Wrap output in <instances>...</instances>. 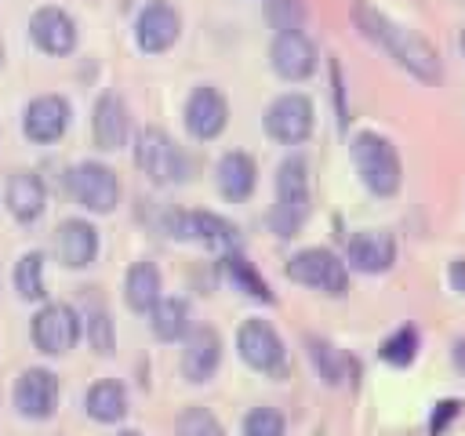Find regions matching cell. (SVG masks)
<instances>
[{"mask_svg":"<svg viewBox=\"0 0 465 436\" xmlns=\"http://www.w3.org/2000/svg\"><path fill=\"white\" fill-rule=\"evenodd\" d=\"M352 22H356V29L367 40H374L381 51H389L407 73H414L425 84H436L440 80V54H436V47L425 36H418L414 29L392 22L389 15L374 11L371 4H356L352 7Z\"/></svg>","mask_w":465,"mask_h":436,"instance_id":"6da1fadb","label":"cell"},{"mask_svg":"<svg viewBox=\"0 0 465 436\" xmlns=\"http://www.w3.org/2000/svg\"><path fill=\"white\" fill-rule=\"evenodd\" d=\"M352 164L360 182L374 193V196H392L400 189L403 167H400V153L385 134L374 131H360L352 138Z\"/></svg>","mask_w":465,"mask_h":436,"instance_id":"7a4b0ae2","label":"cell"},{"mask_svg":"<svg viewBox=\"0 0 465 436\" xmlns=\"http://www.w3.org/2000/svg\"><path fill=\"white\" fill-rule=\"evenodd\" d=\"M309 214V174L302 156H287L276 171V207L269 211V225L276 236H294Z\"/></svg>","mask_w":465,"mask_h":436,"instance_id":"3957f363","label":"cell"},{"mask_svg":"<svg viewBox=\"0 0 465 436\" xmlns=\"http://www.w3.org/2000/svg\"><path fill=\"white\" fill-rule=\"evenodd\" d=\"M134 164L142 167V174L156 185H171L185 178V156L174 145V138L160 127H142L134 138Z\"/></svg>","mask_w":465,"mask_h":436,"instance_id":"277c9868","label":"cell"},{"mask_svg":"<svg viewBox=\"0 0 465 436\" xmlns=\"http://www.w3.org/2000/svg\"><path fill=\"white\" fill-rule=\"evenodd\" d=\"M287 276L294 283H305V287L323 291V294H345V287H349L345 262L338 254H331L327 247H305V251L291 254Z\"/></svg>","mask_w":465,"mask_h":436,"instance_id":"5b68a950","label":"cell"},{"mask_svg":"<svg viewBox=\"0 0 465 436\" xmlns=\"http://www.w3.org/2000/svg\"><path fill=\"white\" fill-rule=\"evenodd\" d=\"M29 338H33V345H36L40 352H47V356L69 352V349L76 345V338H80V316H76V309L65 305V302H47V305L33 316Z\"/></svg>","mask_w":465,"mask_h":436,"instance_id":"8992f818","label":"cell"},{"mask_svg":"<svg viewBox=\"0 0 465 436\" xmlns=\"http://www.w3.org/2000/svg\"><path fill=\"white\" fill-rule=\"evenodd\" d=\"M69 193L76 196L80 207L94 211V214H109L120 200V182L113 174V167L105 164H94V160H84L69 171Z\"/></svg>","mask_w":465,"mask_h":436,"instance_id":"52a82bcc","label":"cell"},{"mask_svg":"<svg viewBox=\"0 0 465 436\" xmlns=\"http://www.w3.org/2000/svg\"><path fill=\"white\" fill-rule=\"evenodd\" d=\"M167 233L174 240H196L211 251L236 247V225L211 214V211H171L167 214Z\"/></svg>","mask_w":465,"mask_h":436,"instance_id":"ba28073f","label":"cell"},{"mask_svg":"<svg viewBox=\"0 0 465 436\" xmlns=\"http://www.w3.org/2000/svg\"><path fill=\"white\" fill-rule=\"evenodd\" d=\"M236 349H240L243 363L262 374H283V367H287L283 342L272 331V323H265V320H243V327L236 331Z\"/></svg>","mask_w":465,"mask_h":436,"instance_id":"9c48e42d","label":"cell"},{"mask_svg":"<svg viewBox=\"0 0 465 436\" xmlns=\"http://www.w3.org/2000/svg\"><path fill=\"white\" fill-rule=\"evenodd\" d=\"M312 120H316L312 102H309L305 94H298V91L280 94V98L265 109V131H269V138H276V142H283V145L305 142V138L312 134Z\"/></svg>","mask_w":465,"mask_h":436,"instance_id":"30bf717a","label":"cell"},{"mask_svg":"<svg viewBox=\"0 0 465 436\" xmlns=\"http://www.w3.org/2000/svg\"><path fill=\"white\" fill-rule=\"evenodd\" d=\"M15 407L22 418L44 421L58 407V378L47 367H29L15 385Z\"/></svg>","mask_w":465,"mask_h":436,"instance_id":"8fae6325","label":"cell"},{"mask_svg":"<svg viewBox=\"0 0 465 436\" xmlns=\"http://www.w3.org/2000/svg\"><path fill=\"white\" fill-rule=\"evenodd\" d=\"M29 40L44 54H69L76 47V22L62 7H36L29 15Z\"/></svg>","mask_w":465,"mask_h":436,"instance_id":"7c38bea8","label":"cell"},{"mask_svg":"<svg viewBox=\"0 0 465 436\" xmlns=\"http://www.w3.org/2000/svg\"><path fill=\"white\" fill-rule=\"evenodd\" d=\"M269 62L283 80H305L316 73V47L302 29L276 33V40L269 47Z\"/></svg>","mask_w":465,"mask_h":436,"instance_id":"4fadbf2b","label":"cell"},{"mask_svg":"<svg viewBox=\"0 0 465 436\" xmlns=\"http://www.w3.org/2000/svg\"><path fill=\"white\" fill-rule=\"evenodd\" d=\"M178 33H182V18H178V11H174L171 4H163V0H153V4L138 15V22H134V40H138V47H142L145 54L167 51V47L178 40Z\"/></svg>","mask_w":465,"mask_h":436,"instance_id":"5bb4252c","label":"cell"},{"mask_svg":"<svg viewBox=\"0 0 465 436\" xmlns=\"http://www.w3.org/2000/svg\"><path fill=\"white\" fill-rule=\"evenodd\" d=\"M225 124H229V105H225L222 91L196 87L189 94V102H185V127H189V134L200 138V142H211V138H218L225 131Z\"/></svg>","mask_w":465,"mask_h":436,"instance_id":"9a60e30c","label":"cell"},{"mask_svg":"<svg viewBox=\"0 0 465 436\" xmlns=\"http://www.w3.org/2000/svg\"><path fill=\"white\" fill-rule=\"evenodd\" d=\"M69 127V102L58 98V94H40L25 105V116H22V131L29 142H58Z\"/></svg>","mask_w":465,"mask_h":436,"instance_id":"2e32d148","label":"cell"},{"mask_svg":"<svg viewBox=\"0 0 465 436\" xmlns=\"http://www.w3.org/2000/svg\"><path fill=\"white\" fill-rule=\"evenodd\" d=\"M54 254L69 269L91 265L94 254H98V229L91 222H84V218H65L54 229Z\"/></svg>","mask_w":465,"mask_h":436,"instance_id":"e0dca14e","label":"cell"},{"mask_svg":"<svg viewBox=\"0 0 465 436\" xmlns=\"http://www.w3.org/2000/svg\"><path fill=\"white\" fill-rule=\"evenodd\" d=\"M222 363V338L211 327H196L185 334L182 345V374L189 382H207Z\"/></svg>","mask_w":465,"mask_h":436,"instance_id":"ac0fdd59","label":"cell"},{"mask_svg":"<svg viewBox=\"0 0 465 436\" xmlns=\"http://www.w3.org/2000/svg\"><path fill=\"white\" fill-rule=\"evenodd\" d=\"M345 258L360 272H385L396 262V240L389 233H381V229H363V233H356L349 240Z\"/></svg>","mask_w":465,"mask_h":436,"instance_id":"d6986e66","label":"cell"},{"mask_svg":"<svg viewBox=\"0 0 465 436\" xmlns=\"http://www.w3.org/2000/svg\"><path fill=\"white\" fill-rule=\"evenodd\" d=\"M127 105L116 98V94H102L94 102V113H91V134H94V145L113 153L127 142Z\"/></svg>","mask_w":465,"mask_h":436,"instance_id":"ffe728a7","label":"cell"},{"mask_svg":"<svg viewBox=\"0 0 465 436\" xmlns=\"http://www.w3.org/2000/svg\"><path fill=\"white\" fill-rule=\"evenodd\" d=\"M214 178H218V193H222L229 203H240V200H247V196L254 193V185H258V167H254V160H251L247 153L232 149V153H225V156L218 160Z\"/></svg>","mask_w":465,"mask_h":436,"instance_id":"44dd1931","label":"cell"},{"mask_svg":"<svg viewBox=\"0 0 465 436\" xmlns=\"http://www.w3.org/2000/svg\"><path fill=\"white\" fill-rule=\"evenodd\" d=\"M4 200H7V211L18 222H36L44 214V207H47V189L33 171H18V174L7 178Z\"/></svg>","mask_w":465,"mask_h":436,"instance_id":"7402d4cb","label":"cell"},{"mask_svg":"<svg viewBox=\"0 0 465 436\" xmlns=\"http://www.w3.org/2000/svg\"><path fill=\"white\" fill-rule=\"evenodd\" d=\"M124 298L134 312H149L160 302V269L153 262H134L124 280Z\"/></svg>","mask_w":465,"mask_h":436,"instance_id":"603a6c76","label":"cell"},{"mask_svg":"<svg viewBox=\"0 0 465 436\" xmlns=\"http://www.w3.org/2000/svg\"><path fill=\"white\" fill-rule=\"evenodd\" d=\"M84 407L94 421H120L127 414V392L120 382L105 378V382H94L84 396Z\"/></svg>","mask_w":465,"mask_h":436,"instance_id":"cb8c5ba5","label":"cell"},{"mask_svg":"<svg viewBox=\"0 0 465 436\" xmlns=\"http://www.w3.org/2000/svg\"><path fill=\"white\" fill-rule=\"evenodd\" d=\"M149 327L160 342H178L189 331V305L182 298H160L149 309Z\"/></svg>","mask_w":465,"mask_h":436,"instance_id":"d4e9b609","label":"cell"},{"mask_svg":"<svg viewBox=\"0 0 465 436\" xmlns=\"http://www.w3.org/2000/svg\"><path fill=\"white\" fill-rule=\"evenodd\" d=\"M309 356H312V363H316L320 378H323V382H331V385H338V382H345V378L352 374V360H349L338 345H331V342L309 338Z\"/></svg>","mask_w":465,"mask_h":436,"instance_id":"484cf974","label":"cell"},{"mask_svg":"<svg viewBox=\"0 0 465 436\" xmlns=\"http://www.w3.org/2000/svg\"><path fill=\"white\" fill-rule=\"evenodd\" d=\"M15 291L25 302H40L47 294V287H44V254L40 251H29V254L18 258V265H15Z\"/></svg>","mask_w":465,"mask_h":436,"instance_id":"4316f807","label":"cell"},{"mask_svg":"<svg viewBox=\"0 0 465 436\" xmlns=\"http://www.w3.org/2000/svg\"><path fill=\"white\" fill-rule=\"evenodd\" d=\"M378 356L385 360V363H392V367H407L414 356H418V331L414 327H396L385 342H381V349H378Z\"/></svg>","mask_w":465,"mask_h":436,"instance_id":"83f0119b","label":"cell"},{"mask_svg":"<svg viewBox=\"0 0 465 436\" xmlns=\"http://www.w3.org/2000/svg\"><path fill=\"white\" fill-rule=\"evenodd\" d=\"M225 272H229V280H232L240 291H247L251 298L272 302V291H269V287H265V280L251 269V262H247L243 254H229V258H225Z\"/></svg>","mask_w":465,"mask_h":436,"instance_id":"f1b7e54d","label":"cell"},{"mask_svg":"<svg viewBox=\"0 0 465 436\" xmlns=\"http://www.w3.org/2000/svg\"><path fill=\"white\" fill-rule=\"evenodd\" d=\"M174 436H225V429L207 407H185L174 421Z\"/></svg>","mask_w":465,"mask_h":436,"instance_id":"f546056e","label":"cell"},{"mask_svg":"<svg viewBox=\"0 0 465 436\" xmlns=\"http://www.w3.org/2000/svg\"><path fill=\"white\" fill-rule=\"evenodd\" d=\"M265 18H269L272 29L291 33V29H302L305 7H302V0H269V4H265Z\"/></svg>","mask_w":465,"mask_h":436,"instance_id":"4dcf8cb0","label":"cell"},{"mask_svg":"<svg viewBox=\"0 0 465 436\" xmlns=\"http://www.w3.org/2000/svg\"><path fill=\"white\" fill-rule=\"evenodd\" d=\"M243 436H283V414L272 407H254L243 418Z\"/></svg>","mask_w":465,"mask_h":436,"instance_id":"1f68e13d","label":"cell"},{"mask_svg":"<svg viewBox=\"0 0 465 436\" xmlns=\"http://www.w3.org/2000/svg\"><path fill=\"white\" fill-rule=\"evenodd\" d=\"M87 342H91V349L102 352V356L113 352V320H109V312L98 309V312L87 316Z\"/></svg>","mask_w":465,"mask_h":436,"instance_id":"d6a6232c","label":"cell"},{"mask_svg":"<svg viewBox=\"0 0 465 436\" xmlns=\"http://www.w3.org/2000/svg\"><path fill=\"white\" fill-rule=\"evenodd\" d=\"M440 407H443V411H440V414H432V432H440V429L447 425V418H454V414H458V403H454V400H447V403H440Z\"/></svg>","mask_w":465,"mask_h":436,"instance_id":"836d02e7","label":"cell"},{"mask_svg":"<svg viewBox=\"0 0 465 436\" xmlns=\"http://www.w3.org/2000/svg\"><path fill=\"white\" fill-rule=\"evenodd\" d=\"M450 283H454V291L465 294V262H454L450 265Z\"/></svg>","mask_w":465,"mask_h":436,"instance_id":"e575fe53","label":"cell"},{"mask_svg":"<svg viewBox=\"0 0 465 436\" xmlns=\"http://www.w3.org/2000/svg\"><path fill=\"white\" fill-rule=\"evenodd\" d=\"M454 367L465 374V342H458V345H454Z\"/></svg>","mask_w":465,"mask_h":436,"instance_id":"d590c367","label":"cell"},{"mask_svg":"<svg viewBox=\"0 0 465 436\" xmlns=\"http://www.w3.org/2000/svg\"><path fill=\"white\" fill-rule=\"evenodd\" d=\"M458 44H461V54H465V29H461V36H458Z\"/></svg>","mask_w":465,"mask_h":436,"instance_id":"8d00e7d4","label":"cell"},{"mask_svg":"<svg viewBox=\"0 0 465 436\" xmlns=\"http://www.w3.org/2000/svg\"><path fill=\"white\" fill-rule=\"evenodd\" d=\"M120 436H142V432H134V429H127V432H120Z\"/></svg>","mask_w":465,"mask_h":436,"instance_id":"74e56055","label":"cell"}]
</instances>
